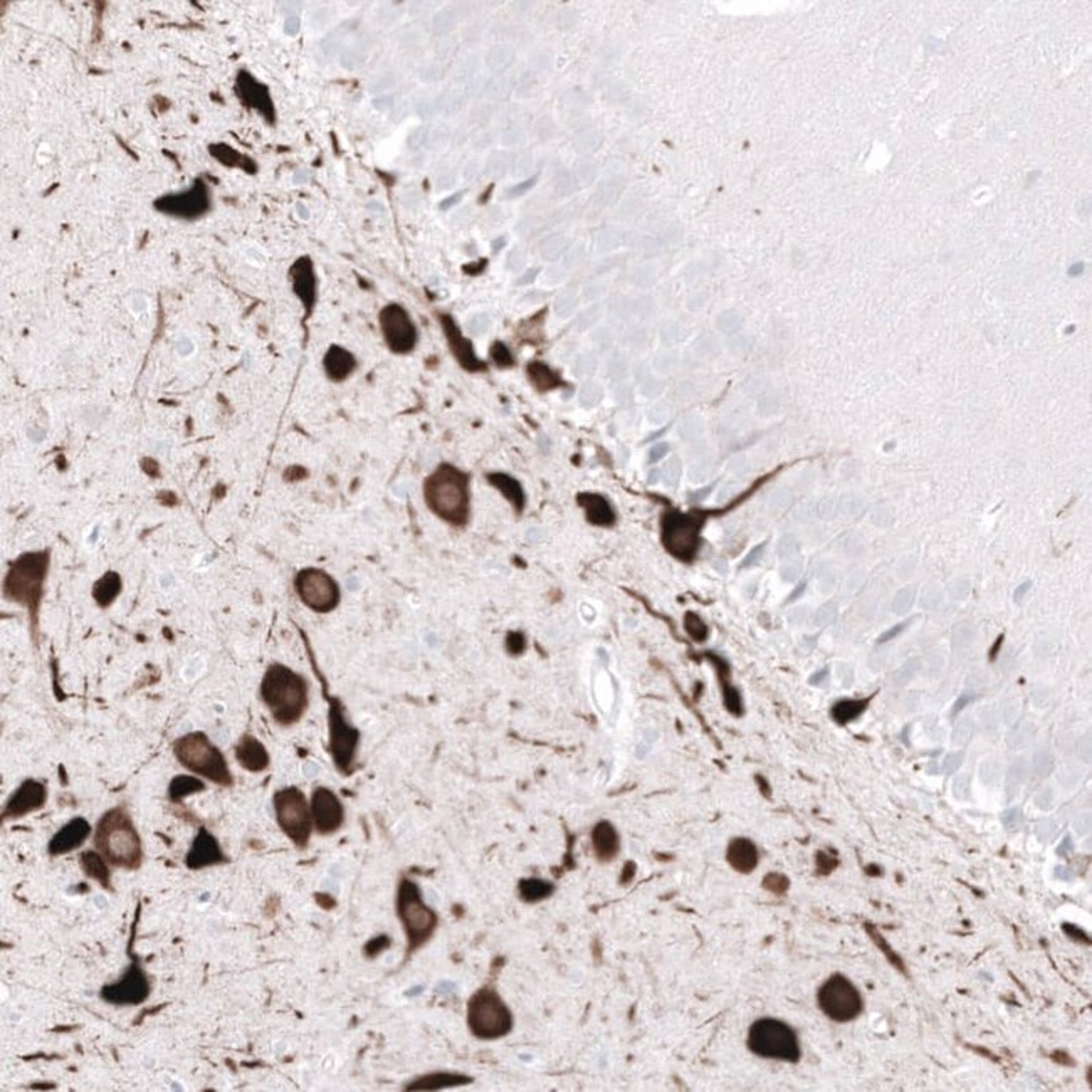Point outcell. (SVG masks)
Returning <instances> with one entry per match:
<instances>
[{
  "instance_id": "cell-1",
  "label": "cell",
  "mask_w": 1092,
  "mask_h": 1092,
  "mask_svg": "<svg viewBox=\"0 0 1092 1092\" xmlns=\"http://www.w3.org/2000/svg\"><path fill=\"white\" fill-rule=\"evenodd\" d=\"M424 500L444 523L466 526L471 514L469 476L453 464H440L424 483Z\"/></svg>"
},
{
  "instance_id": "cell-2",
  "label": "cell",
  "mask_w": 1092,
  "mask_h": 1092,
  "mask_svg": "<svg viewBox=\"0 0 1092 1092\" xmlns=\"http://www.w3.org/2000/svg\"><path fill=\"white\" fill-rule=\"evenodd\" d=\"M261 696L275 721L291 726L301 719L308 708V683L301 674L276 662L264 672Z\"/></svg>"
},
{
  "instance_id": "cell-3",
  "label": "cell",
  "mask_w": 1092,
  "mask_h": 1092,
  "mask_svg": "<svg viewBox=\"0 0 1092 1092\" xmlns=\"http://www.w3.org/2000/svg\"><path fill=\"white\" fill-rule=\"evenodd\" d=\"M95 842L108 863L128 870H135L142 865V838L123 809L116 807L103 815L96 827Z\"/></svg>"
},
{
  "instance_id": "cell-4",
  "label": "cell",
  "mask_w": 1092,
  "mask_h": 1092,
  "mask_svg": "<svg viewBox=\"0 0 1092 1092\" xmlns=\"http://www.w3.org/2000/svg\"><path fill=\"white\" fill-rule=\"evenodd\" d=\"M174 753L180 764L192 773H197L221 787H230L234 784L229 764L222 751L201 731L178 738L174 743Z\"/></svg>"
},
{
  "instance_id": "cell-5",
  "label": "cell",
  "mask_w": 1092,
  "mask_h": 1092,
  "mask_svg": "<svg viewBox=\"0 0 1092 1092\" xmlns=\"http://www.w3.org/2000/svg\"><path fill=\"white\" fill-rule=\"evenodd\" d=\"M50 568V553L36 552L16 559L5 577V597L26 606L32 613L37 610L43 597V586Z\"/></svg>"
},
{
  "instance_id": "cell-6",
  "label": "cell",
  "mask_w": 1092,
  "mask_h": 1092,
  "mask_svg": "<svg viewBox=\"0 0 1092 1092\" xmlns=\"http://www.w3.org/2000/svg\"><path fill=\"white\" fill-rule=\"evenodd\" d=\"M397 915L406 930L408 951H415L431 940L439 923L437 915L424 903L419 886L408 879H402L399 886Z\"/></svg>"
},
{
  "instance_id": "cell-7",
  "label": "cell",
  "mask_w": 1092,
  "mask_h": 1092,
  "mask_svg": "<svg viewBox=\"0 0 1092 1092\" xmlns=\"http://www.w3.org/2000/svg\"><path fill=\"white\" fill-rule=\"evenodd\" d=\"M467 1025L483 1041L501 1039L513 1027V1016L503 998L491 989L476 991L467 1005Z\"/></svg>"
},
{
  "instance_id": "cell-8",
  "label": "cell",
  "mask_w": 1092,
  "mask_h": 1092,
  "mask_svg": "<svg viewBox=\"0 0 1092 1092\" xmlns=\"http://www.w3.org/2000/svg\"><path fill=\"white\" fill-rule=\"evenodd\" d=\"M748 1047L753 1054L764 1059L788 1062H797L800 1059V1045L795 1032L787 1023L773 1018H762L751 1025Z\"/></svg>"
},
{
  "instance_id": "cell-9",
  "label": "cell",
  "mask_w": 1092,
  "mask_h": 1092,
  "mask_svg": "<svg viewBox=\"0 0 1092 1092\" xmlns=\"http://www.w3.org/2000/svg\"><path fill=\"white\" fill-rule=\"evenodd\" d=\"M275 811L281 831L298 847H306L313 831V815L305 793L296 787L278 790L275 793Z\"/></svg>"
},
{
  "instance_id": "cell-10",
  "label": "cell",
  "mask_w": 1092,
  "mask_h": 1092,
  "mask_svg": "<svg viewBox=\"0 0 1092 1092\" xmlns=\"http://www.w3.org/2000/svg\"><path fill=\"white\" fill-rule=\"evenodd\" d=\"M818 1005L836 1022H850L863 1012L861 993L842 975H834L824 983L818 991Z\"/></svg>"
},
{
  "instance_id": "cell-11",
  "label": "cell",
  "mask_w": 1092,
  "mask_h": 1092,
  "mask_svg": "<svg viewBox=\"0 0 1092 1092\" xmlns=\"http://www.w3.org/2000/svg\"><path fill=\"white\" fill-rule=\"evenodd\" d=\"M298 597L308 609L328 613L340 604V588L330 575L320 568H305L296 575Z\"/></svg>"
},
{
  "instance_id": "cell-12",
  "label": "cell",
  "mask_w": 1092,
  "mask_h": 1092,
  "mask_svg": "<svg viewBox=\"0 0 1092 1092\" xmlns=\"http://www.w3.org/2000/svg\"><path fill=\"white\" fill-rule=\"evenodd\" d=\"M360 733L347 719L338 701L330 706V753L341 773H348L355 760Z\"/></svg>"
},
{
  "instance_id": "cell-13",
  "label": "cell",
  "mask_w": 1092,
  "mask_h": 1092,
  "mask_svg": "<svg viewBox=\"0 0 1092 1092\" xmlns=\"http://www.w3.org/2000/svg\"><path fill=\"white\" fill-rule=\"evenodd\" d=\"M662 528V539L665 548L678 559H692L698 548L701 520L689 514L672 513L664 518Z\"/></svg>"
},
{
  "instance_id": "cell-14",
  "label": "cell",
  "mask_w": 1092,
  "mask_h": 1092,
  "mask_svg": "<svg viewBox=\"0 0 1092 1092\" xmlns=\"http://www.w3.org/2000/svg\"><path fill=\"white\" fill-rule=\"evenodd\" d=\"M381 327L385 343L392 352L408 354L414 350L417 328L402 306H385L381 313Z\"/></svg>"
},
{
  "instance_id": "cell-15",
  "label": "cell",
  "mask_w": 1092,
  "mask_h": 1092,
  "mask_svg": "<svg viewBox=\"0 0 1092 1092\" xmlns=\"http://www.w3.org/2000/svg\"><path fill=\"white\" fill-rule=\"evenodd\" d=\"M150 995V983L143 970L136 963L129 966L122 980L104 987L102 998L111 1005H138Z\"/></svg>"
},
{
  "instance_id": "cell-16",
  "label": "cell",
  "mask_w": 1092,
  "mask_h": 1092,
  "mask_svg": "<svg viewBox=\"0 0 1092 1092\" xmlns=\"http://www.w3.org/2000/svg\"><path fill=\"white\" fill-rule=\"evenodd\" d=\"M313 825L318 834L330 836L341 829L345 822V809L340 798L330 788H314L311 795Z\"/></svg>"
},
{
  "instance_id": "cell-17",
  "label": "cell",
  "mask_w": 1092,
  "mask_h": 1092,
  "mask_svg": "<svg viewBox=\"0 0 1092 1092\" xmlns=\"http://www.w3.org/2000/svg\"><path fill=\"white\" fill-rule=\"evenodd\" d=\"M155 207L165 214L175 215V217H183V219H195L205 214L210 207V195L208 190L205 187L203 182H195V185L192 189H189L183 194H174V195H167L163 199H160L155 203Z\"/></svg>"
},
{
  "instance_id": "cell-18",
  "label": "cell",
  "mask_w": 1092,
  "mask_h": 1092,
  "mask_svg": "<svg viewBox=\"0 0 1092 1092\" xmlns=\"http://www.w3.org/2000/svg\"><path fill=\"white\" fill-rule=\"evenodd\" d=\"M48 800V790L37 780H26L17 788L5 804L3 818H19L27 813L36 812L44 807Z\"/></svg>"
},
{
  "instance_id": "cell-19",
  "label": "cell",
  "mask_w": 1092,
  "mask_h": 1092,
  "mask_svg": "<svg viewBox=\"0 0 1092 1092\" xmlns=\"http://www.w3.org/2000/svg\"><path fill=\"white\" fill-rule=\"evenodd\" d=\"M221 863H224V854L221 850L219 842L205 829H201L185 857L187 867L192 870H197V869Z\"/></svg>"
},
{
  "instance_id": "cell-20",
  "label": "cell",
  "mask_w": 1092,
  "mask_h": 1092,
  "mask_svg": "<svg viewBox=\"0 0 1092 1092\" xmlns=\"http://www.w3.org/2000/svg\"><path fill=\"white\" fill-rule=\"evenodd\" d=\"M89 834H91V825L88 824V820L81 817L73 818L51 838L50 854L51 856L68 854L77 847H81L86 842V838L89 837Z\"/></svg>"
},
{
  "instance_id": "cell-21",
  "label": "cell",
  "mask_w": 1092,
  "mask_h": 1092,
  "mask_svg": "<svg viewBox=\"0 0 1092 1092\" xmlns=\"http://www.w3.org/2000/svg\"><path fill=\"white\" fill-rule=\"evenodd\" d=\"M235 758L244 770L253 773L264 771L269 766V753L266 746L253 735H246L239 739L235 746Z\"/></svg>"
},
{
  "instance_id": "cell-22",
  "label": "cell",
  "mask_w": 1092,
  "mask_h": 1092,
  "mask_svg": "<svg viewBox=\"0 0 1092 1092\" xmlns=\"http://www.w3.org/2000/svg\"><path fill=\"white\" fill-rule=\"evenodd\" d=\"M237 93L239 96L246 102V104L253 106L257 111H261L266 118L273 120L275 109H273V103L269 98L268 88L259 84L255 77L241 73V76L237 79Z\"/></svg>"
},
{
  "instance_id": "cell-23",
  "label": "cell",
  "mask_w": 1092,
  "mask_h": 1092,
  "mask_svg": "<svg viewBox=\"0 0 1092 1092\" xmlns=\"http://www.w3.org/2000/svg\"><path fill=\"white\" fill-rule=\"evenodd\" d=\"M440 323H442V327H444V330H446L447 340H449L451 348H453V354H454L456 358H458L459 363H460L464 368L471 370V372L483 370L484 363H481V361L478 360V356L474 355V350H473V347H471V341H467V340H466V338L459 333L456 323H454L449 316H442Z\"/></svg>"
},
{
  "instance_id": "cell-24",
  "label": "cell",
  "mask_w": 1092,
  "mask_h": 1092,
  "mask_svg": "<svg viewBox=\"0 0 1092 1092\" xmlns=\"http://www.w3.org/2000/svg\"><path fill=\"white\" fill-rule=\"evenodd\" d=\"M291 280H293L295 293L300 296V300L309 309L311 306L314 305V300H316V278H314V273H313L311 261L308 257H301L293 266Z\"/></svg>"
},
{
  "instance_id": "cell-25",
  "label": "cell",
  "mask_w": 1092,
  "mask_h": 1092,
  "mask_svg": "<svg viewBox=\"0 0 1092 1092\" xmlns=\"http://www.w3.org/2000/svg\"><path fill=\"white\" fill-rule=\"evenodd\" d=\"M592 847L599 861L609 863L620 849L617 831L610 822H599L592 832Z\"/></svg>"
},
{
  "instance_id": "cell-26",
  "label": "cell",
  "mask_w": 1092,
  "mask_h": 1092,
  "mask_svg": "<svg viewBox=\"0 0 1092 1092\" xmlns=\"http://www.w3.org/2000/svg\"><path fill=\"white\" fill-rule=\"evenodd\" d=\"M579 505L584 508L585 516L590 525L612 526L615 523V513L604 496L585 493L579 496Z\"/></svg>"
},
{
  "instance_id": "cell-27",
  "label": "cell",
  "mask_w": 1092,
  "mask_h": 1092,
  "mask_svg": "<svg viewBox=\"0 0 1092 1092\" xmlns=\"http://www.w3.org/2000/svg\"><path fill=\"white\" fill-rule=\"evenodd\" d=\"M728 863L743 874L751 872L758 865V850L748 838H737L728 847Z\"/></svg>"
},
{
  "instance_id": "cell-28",
  "label": "cell",
  "mask_w": 1092,
  "mask_h": 1092,
  "mask_svg": "<svg viewBox=\"0 0 1092 1092\" xmlns=\"http://www.w3.org/2000/svg\"><path fill=\"white\" fill-rule=\"evenodd\" d=\"M355 367V356L341 347H331L325 356V370L331 381H345L347 377L352 375Z\"/></svg>"
},
{
  "instance_id": "cell-29",
  "label": "cell",
  "mask_w": 1092,
  "mask_h": 1092,
  "mask_svg": "<svg viewBox=\"0 0 1092 1092\" xmlns=\"http://www.w3.org/2000/svg\"><path fill=\"white\" fill-rule=\"evenodd\" d=\"M471 1079L467 1075L462 1074H453V1072H433L422 1075L419 1079H415L407 1089H415V1091H437V1089H446V1088H454V1086H464L469 1084Z\"/></svg>"
},
{
  "instance_id": "cell-30",
  "label": "cell",
  "mask_w": 1092,
  "mask_h": 1092,
  "mask_svg": "<svg viewBox=\"0 0 1092 1092\" xmlns=\"http://www.w3.org/2000/svg\"><path fill=\"white\" fill-rule=\"evenodd\" d=\"M487 481L508 500L516 511H523V508H525V491H523L521 484L518 483L514 478H511L508 474H503V473H493V474H487Z\"/></svg>"
},
{
  "instance_id": "cell-31",
  "label": "cell",
  "mask_w": 1092,
  "mask_h": 1092,
  "mask_svg": "<svg viewBox=\"0 0 1092 1092\" xmlns=\"http://www.w3.org/2000/svg\"><path fill=\"white\" fill-rule=\"evenodd\" d=\"M122 590V579L115 572L104 573L93 588V597L100 607L111 606Z\"/></svg>"
},
{
  "instance_id": "cell-32",
  "label": "cell",
  "mask_w": 1092,
  "mask_h": 1092,
  "mask_svg": "<svg viewBox=\"0 0 1092 1092\" xmlns=\"http://www.w3.org/2000/svg\"><path fill=\"white\" fill-rule=\"evenodd\" d=\"M81 867L84 870V874L91 879H96L103 888H109V881H111V872L108 869V865L103 859L102 852H95V850H86L81 856Z\"/></svg>"
},
{
  "instance_id": "cell-33",
  "label": "cell",
  "mask_w": 1092,
  "mask_h": 1092,
  "mask_svg": "<svg viewBox=\"0 0 1092 1092\" xmlns=\"http://www.w3.org/2000/svg\"><path fill=\"white\" fill-rule=\"evenodd\" d=\"M203 788H205V785L199 778H194V777H189V775H178L170 782L169 797H170L172 802H180L182 798H185V797H189L192 793L202 791Z\"/></svg>"
},
{
  "instance_id": "cell-34",
  "label": "cell",
  "mask_w": 1092,
  "mask_h": 1092,
  "mask_svg": "<svg viewBox=\"0 0 1092 1092\" xmlns=\"http://www.w3.org/2000/svg\"><path fill=\"white\" fill-rule=\"evenodd\" d=\"M553 892V886L541 879H525L520 884V894L526 903H536L546 899Z\"/></svg>"
},
{
  "instance_id": "cell-35",
  "label": "cell",
  "mask_w": 1092,
  "mask_h": 1092,
  "mask_svg": "<svg viewBox=\"0 0 1092 1092\" xmlns=\"http://www.w3.org/2000/svg\"><path fill=\"white\" fill-rule=\"evenodd\" d=\"M528 374H530V379L533 381L534 387H538L539 390H550V388L557 387L559 383V375L553 370H550L546 365H541V363L530 365Z\"/></svg>"
},
{
  "instance_id": "cell-36",
  "label": "cell",
  "mask_w": 1092,
  "mask_h": 1092,
  "mask_svg": "<svg viewBox=\"0 0 1092 1092\" xmlns=\"http://www.w3.org/2000/svg\"><path fill=\"white\" fill-rule=\"evenodd\" d=\"M869 701H840L834 708V718L838 723H849L852 719H856L859 714H863L864 710L867 708Z\"/></svg>"
},
{
  "instance_id": "cell-37",
  "label": "cell",
  "mask_w": 1092,
  "mask_h": 1092,
  "mask_svg": "<svg viewBox=\"0 0 1092 1092\" xmlns=\"http://www.w3.org/2000/svg\"><path fill=\"white\" fill-rule=\"evenodd\" d=\"M764 888L771 890V892H775V894H782V892L787 890L788 879L784 877V876H780V874H770L764 879Z\"/></svg>"
},
{
  "instance_id": "cell-38",
  "label": "cell",
  "mask_w": 1092,
  "mask_h": 1092,
  "mask_svg": "<svg viewBox=\"0 0 1092 1092\" xmlns=\"http://www.w3.org/2000/svg\"><path fill=\"white\" fill-rule=\"evenodd\" d=\"M493 358H494V360H496V363H498V365H501V367H508V365L513 363L511 354H509L508 348H506L503 343H496V345L493 347Z\"/></svg>"
},
{
  "instance_id": "cell-39",
  "label": "cell",
  "mask_w": 1092,
  "mask_h": 1092,
  "mask_svg": "<svg viewBox=\"0 0 1092 1092\" xmlns=\"http://www.w3.org/2000/svg\"><path fill=\"white\" fill-rule=\"evenodd\" d=\"M388 944H390V940H388L387 936H379V938L370 941V943L365 946V953H367V956H372V958H374V956H377L381 951H383Z\"/></svg>"
},
{
  "instance_id": "cell-40",
  "label": "cell",
  "mask_w": 1092,
  "mask_h": 1092,
  "mask_svg": "<svg viewBox=\"0 0 1092 1092\" xmlns=\"http://www.w3.org/2000/svg\"><path fill=\"white\" fill-rule=\"evenodd\" d=\"M872 938H874V940L877 941V944H879V946H881V948H883V950H884V953H886V955H888V956H890V962H892V965H894V966H897V968H899V970H901V971H904V966H903V963H901V960H899V958H897V956H896V955H892V953H890V946H888V944H886V941H884V940H881V938H879V935H877V933H872Z\"/></svg>"
},
{
  "instance_id": "cell-41",
  "label": "cell",
  "mask_w": 1092,
  "mask_h": 1092,
  "mask_svg": "<svg viewBox=\"0 0 1092 1092\" xmlns=\"http://www.w3.org/2000/svg\"><path fill=\"white\" fill-rule=\"evenodd\" d=\"M508 647H509V652H514V654H518V652H521V651H523V647H525V639H523V635H520V634L509 635Z\"/></svg>"
},
{
  "instance_id": "cell-42",
  "label": "cell",
  "mask_w": 1092,
  "mask_h": 1092,
  "mask_svg": "<svg viewBox=\"0 0 1092 1092\" xmlns=\"http://www.w3.org/2000/svg\"><path fill=\"white\" fill-rule=\"evenodd\" d=\"M906 625H908V622H904V624H899L897 627H894L892 631H890V632H886V634H884V637H881V639H879V642H888L890 639H892V637H896V635L899 634V632H901V631H903V629H904Z\"/></svg>"
},
{
  "instance_id": "cell-43",
  "label": "cell",
  "mask_w": 1092,
  "mask_h": 1092,
  "mask_svg": "<svg viewBox=\"0 0 1092 1092\" xmlns=\"http://www.w3.org/2000/svg\"><path fill=\"white\" fill-rule=\"evenodd\" d=\"M1029 586H1030V582H1027V584H1025V585H1022V586H1020V588H1018V590H1016V600H1020V599H1022V597H1023V593H1025V592H1027V588H1029Z\"/></svg>"
}]
</instances>
